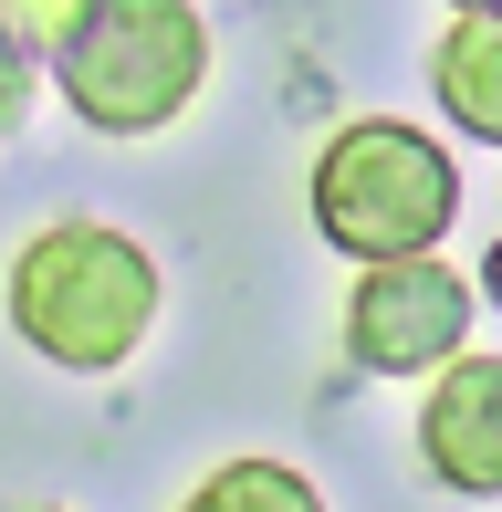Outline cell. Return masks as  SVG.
<instances>
[{
    "label": "cell",
    "instance_id": "obj_1",
    "mask_svg": "<svg viewBox=\"0 0 502 512\" xmlns=\"http://www.w3.org/2000/svg\"><path fill=\"white\" fill-rule=\"evenodd\" d=\"M11 335L63 377H116L168 314V272L157 251L116 220H42L11 251Z\"/></svg>",
    "mask_w": 502,
    "mask_h": 512
},
{
    "label": "cell",
    "instance_id": "obj_2",
    "mask_svg": "<svg viewBox=\"0 0 502 512\" xmlns=\"http://www.w3.org/2000/svg\"><path fill=\"white\" fill-rule=\"evenodd\" d=\"M53 95L95 136H168L210 84V21L199 0H84L53 42Z\"/></svg>",
    "mask_w": 502,
    "mask_h": 512
},
{
    "label": "cell",
    "instance_id": "obj_3",
    "mask_svg": "<svg viewBox=\"0 0 502 512\" xmlns=\"http://www.w3.org/2000/svg\"><path fill=\"white\" fill-rule=\"evenodd\" d=\"M461 220V168L440 136H419L408 115H356L314 147V230L346 262H408L440 251V230Z\"/></svg>",
    "mask_w": 502,
    "mask_h": 512
},
{
    "label": "cell",
    "instance_id": "obj_4",
    "mask_svg": "<svg viewBox=\"0 0 502 512\" xmlns=\"http://www.w3.org/2000/svg\"><path fill=\"white\" fill-rule=\"evenodd\" d=\"M346 356L367 366V377H440L450 356H471V283L440 262V251H408V262H356Z\"/></svg>",
    "mask_w": 502,
    "mask_h": 512
},
{
    "label": "cell",
    "instance_id": "obj_5",
    "mask_svg": "<svg viewBox=\"0 0 502 512\" xmlns=\"http://www.w3.org/2000/svg\"><path fill=\"white\" fill-rule=\"evenodd\" d=\"M419 471L461 502H502V356H450L419 398Z\"/></svg>",
    "mask_w": 502,
    "mask_h": 512
},
{
    "label": "cell",
    "instance_id": "obj_6",
    "mask_svg": "<svg viewBox=\"0 0 502 512\" xmlns=\"http://www.w3.org/2000/svg\"><path fill=\"white\" fill-rule=\"evenodd\" d=\"M429 95L461 136L502 147V11H450L429 42Z\"/></svg>",
    "mask_w": 502,
    "mask_h": 512
},
{
    "label": "cell",
    "instance_id": "obj_7",
    "mask_svg": "<svg viewBox=\"0 0 502 512\" xmlns=\"http://www.w3.org/2000/svg\"><path fill=\"white\" fill-rule=\"evenodd\" d=\"M178 512H325V492H314L293 460H220V471H199V492Z\"/></svg>",
    "mask_w": 502,
    "mask_h": 512
},
{
    "label": "cell",
    "instance_id": "obj_8",
    "mask_svg": "<svg viewBox=\"0 0 502 512\" xmlns=\"http://www.w3.org/2000/svg\"><path fill=\"white\" fill-rule=\"evenodd\" d=\"M32 63H42V53L0 21V147H11V136L32 126V105H42V74H32Z\"/></svg>",
    "mask_w": 502,
    "mask_h": 512
},
{
    "label": "cell",
    "instance_id": "obj_9",
    "mask_svg": "<svg viewBox=\"0 0 502 512\" xmlns=\"http://www.w3.org/2000/svg\"><path fill=\"white\" fill-rule=\"evenodd\" d=\"M74 11H84V0H0V21H11L32 53H53V42L74 32Z\"/></svg>",
    "mask_w": 502,
    "mask_h": 512
},
{
    "label": "cell",
    "instance_id": "obj_10",
    "mask_svg": "<svg viewBox=\"0 0 502 512\" xmlns=\"http://www.w3.org/2000/svg\"><path fill=\"white\" fill-rule=\"evenodd\" d=\"M482 293H492V304H502V241L482 251Z\"/></svg>",
    "mask_w": 502,
    "mask_h": 512
},
{
    "label": "cell",
    "instance_id": "obj_11",
    "mask_svg": "<svg viewBox=\"0 0 502 512\" xmlns=\"http://www.w3.org/2000/svg\"><path fill=\"white\" fill-rule=\"evenodd\" d=\"M450 11H502V0H450Z\"/></svg>",
    "mask_w": 502,
    "mask_h": 512
}]
</instances>
